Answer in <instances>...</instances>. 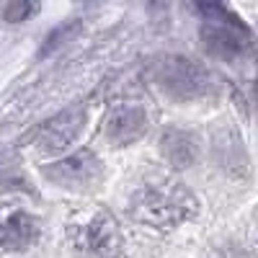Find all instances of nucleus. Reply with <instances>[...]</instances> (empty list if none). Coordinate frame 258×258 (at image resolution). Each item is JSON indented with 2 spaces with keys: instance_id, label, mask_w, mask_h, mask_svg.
Returning a JSON list of instances; mask_svg holds the SVG:
<instances>
[{
  "instance_id": "8",
  "label": "nucleus",
  "mask_w": 258,
  "mask_h": 258,
  "mask_svg": "<svg viewBox=\"0 0 258 258\" xmlns=\"http://www.w3.org/2000/svg\"><path fill=\"white\" fill-rule=\"evenodd\" d=\"M39 238V225L26 212H11L0 217V248L26 250Z\"/></svg>"
},
{
  "instance_id": "12",
  "label": "nucleus",
  "mask_w": 258,
  "mask_h": 258,
  "mask_svg": "<svg viewBox=\"0 0 258 258\" xmlns=\"http://www.w3.org/2000/svg\"><path fill=\"white\" fill-rule=\"evenodd\" d=\"M255 101H258V80H255Z\"/></svg>"
},
{
  "instance_id": "3",
  "label": "nucleus",
  "mask_w": 258,
  "mask_h": 258,
  "mask_svg": "<svg viewBox=\"0 0 258 258\" xmlns=\"http://www.w3.org/2000/svg\"><path fill=\"white\" fill-rule=\"evenodd\" d=\"M158 85L176 98H202L212 93L214 75L188 57H163L158 62Z\"/></svg>"
},
{
  "instance_id": "11",
  "label": "nucleus",
  "mask_w": 258,
  "mask_h": 258,
  "mask_svg": "<svg viewBox=\"0 0 258 258\" xmlns=\"http://www.w3.org/2000/svg\"><path fill=\"white\" fill-rule=\"evenodd\" d=\"M39 6L36 3H29V0H16V3H11L6 8V21H13V24H18V21H26L31 13H36Z\"/></svg>"
},
{
  "instance_id": "2",
  "label": "nucleus",
  "mask_w": 258,
  "mask_h": 258,
  "mask_svg": "<svg viewBox=\"0 0 258 258\" xmlns=\"http://www.w3.org/2000/svg\"><path fill=\"white\" fill-rule=\"evenodd\" d=\"M197 11L204 16L202 41H204L209 54L220 57V59H238L250 49L253 36L238 21V16L230 13L225 6H220V3H199Z\"/></svg>"
},
{
  "instance_id": "5",
  "label": "nucleus",
  "mask_w": 258,
  "mask_h": 258,
  "mask_svg": "<svg viewBox=\"0 0 258 258\" xmlns=\"http://www.w3.org/2000/svg\"><path fill=\"white\" fill-rule=\"evenodd\" d=\"M44 176L64 188H85L101 176V160L93 153H88V150H80V153L70 158H62L47 165Z\"/></svg>"
},
{
  "instance_id": "1",
  "label": "nucleus",
  "mask_w": 258,
  "mask_h": 258,
  "mask_svg": "<svg viewBox=\"0 0 258 258\" xmlns=\"http://www.w3.org/2000/svg\"><path fill=\"white\" fill-rule=\"evenodd\" d=\"M197 202L178 183L160 181L142 186L132 199V217L153 227H173L194 212Z\"/></svg>"
},
{
  "instance_id": "6",
  "label": "nucleus",
  "mask_w": 258,
  "mask_h": 258,
  "mask_svg": "<svg viewBox=\"0 0 258 258\" xmlns=\"http://www.w3.org/2000/svg\"><path fill=\"white\" fill-rule=\"evenodd\" d=\"M85 121V111L83 109H70L62 111L59 116H54L52 121H47L41 126V132L36 137V145L41 153H57V150H64L68 145L75 142V137L80 135Z\"/></svg>"
},
{
  "instance_id": "9",
  "label": "nucleus",
  "mask_w": 258,
  "mask_h": 258,
  "mask_svg": "<svg viewBox=\"0 0 258 258\" xmlns=\"http://www.w3.org/2000/svg\"><path fill=\"white\" fill-rule=\"evenodd\" d=\"M160 147H163V155L176 168H186V165L194 163V158H197V145H194V137L181 132V129H168Z\"/></svg>"
},
{
  "instance_id": "10",
  "label": "nucleus",
  "mask_w": 258,
  "mask_h": 258,
  "mask_svg": "<svg viewBox=\"0 0 258 258\" xmlns=\"http://www.w3.org/2000/svg\"><path fill=\"white\" fill-rule=\"evenodd\" d=\"M80 31V24L78 21H68V24H62L59 29H54L49 36H47V41L41 44V49H39V57H47V54H52L57 47H62L64 41H68L73 34H78Z\"/></svg>"
},
{
  "instance_id": "4",
  "label": "nucleus",
  "mask_w": 258,
  "mask_h": 258,
  "mask_svg": "<svg viewBox=\"0 0 258 258\" xmlns=\"http://www.w3.org/2000/svg\"><path fill=\"white\" fill-rule=\"evenodd\" d=\"M75 250L91 258H114L121 248V232L109 214H96L88 225L73 230Z\"/></svg>"
},
{
  "instance_id": "7",
  "label": "nucleus",
  "mask_w": 258,
  "mask_h": 258,
  "mask_svg": "<svg viewBox=\"0 0 258 258\" xmlns=\"http://www.w3.org/2000/svg\"><path fill=\"white\" fill-rule=\"evenodd\" d=\"M106 132H109L111 142L129 145L147 132V116L140 106H119V109L111 111L109 121H106Z\"/></svg>"
}]
</instances>
